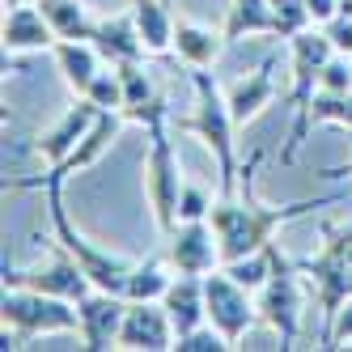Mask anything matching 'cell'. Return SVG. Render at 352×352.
Segmentation results:
<instances>
[{
    "mask_svg": "<svg viewBox=\"0 0 352 352\" xmlns=\"http://www.w3.org/2000/svg\"><path fill=\"white\" fill-rule=\"evenodd\" d=\"M5 5H26V0H5Z\"/></svg>",
    "mask_w": 352,
    "mask_h": 352,
    "instance_id": "35",
    "label": "cell"
},
{
    "mask_svg": "<svg viewBox=\"0 0 352 352\" xmlns=\"http://www.w3.org/2000/svg\"><path fill=\"white\" fill-rule=\"evenodd\" d=\"M306 9H310V21L314 26H322V21H331L340 13V0H306Z\"/></svg>",
    "mask_w": 352,
    "mask_h": 352,
    "instance_id": "34",
    "label": "cell"
},
{
    "mask_svg": "<svg viewBox=\"0 0 352 352\" xmlns=\"http://www.w3.org/2000/svg\"><path fill=\"white\" fill-rule=\"evenodd\" d=\"M174 348H179V352H225V348H234V344L225 340L212 322H204V327H195V331L179 336V340H174Z\"/></svg>",
    "mask_w": 352,
    "mask_h": 352,
    "instance_id": "28",
    "label": "cell"
},
{
    "mask_svg": "<svg viewBox=\"0 0 352 352\" xmlns=\"http://www.w3.org/2000/svg\"><path fill=\"white\" fill-rule=\"evenodd\" d=\"M225 30L221 34H212L208 26H195V21H179L174 26V47H179V60L187 64V68H208V64H217L221 60V52H225Z\"/></svg>",
    "mask_w": 352,
    "mask_h": 352,
    "instance_id": "19",
    "label": "cell"
},
{
    "mask_svg": "<svg viewBox=\"0 0 352 352\" xmlns=\"http://www.w3.org/2000/svg\"><path fill=\"white\" fill-rule=\"evenodd\" d=\"M52 52H56V60H60L64 81L85 98V89L94 85V77H98V72H102V64H107L102 56H98V47H94L89 38H60Z\"/></svg>",
    "mask_w": 352,
    "mask_h": 352,
    "instance_id": "18",
    "label": "cell"
},
{
    "mask_svg": "<svg viewBox=\"0 0 352 352\" xmlns=\"http://www.w3.org/2000/svg\"><path fill=\"white\" fill-rule=\"evenodd\" d=\"M348 144H352V132H348Z\"/></svg>",
    "mask_w": 352,
    "mask_h": 352,
    "instance_id": "36",
    "label": "cell"
},
{
    "mask_svg": "<svg viewBox=\"0 0 352 352\" xmlns=\"http://www.w3.org/2000/svg\"><path fill=\"white\" fill-rule=\"evenodd\" d=\"M5 285H26V289L52 293V297H68V301H81L89 289H98V285L89 280V272L72 259L60 242L52 246V263H47V267H30V272L5 267Z\"/></svg>",
    "mask_w": 352,
    "mask_h": 352,
    "instance_id": "9",
    "label": "cell"
},
{
    "mask_svg": "<svg viewBox=\"0 0 352 352\" xmlns=\"http://www.w3.org/2000/svg\"><path fill=\"white\" fill-rule=\"evenodd\" d=\"M221 267L230 272L238 285H246L250 293H259V289L267 285V276H272V242H267L263 250H255V255H242V259H234V263H221Z\"/></svg>",
    "mask_w": 352,
    "mask_h": 352,
    "instance_id": "25",
    "label": "cell"
},
{
    "mask_svg": "<svg viewBox=\"0 0 352 352\" xmlns=\"http://www.w3.org/2000/svg\"><path fill=\"white\" fill-rule=\"evenodd\" d=\"M255 306H259V322H267L276 331L280 348H293L301 331V267L289 263L276 242H272V276L259 289Z\"/></svg>",
    "mask_w": 352,
    "mask_h": 352,
    "instance_id": "7",
    "label": "cell"
},
{
    "mask_svg": "<svg viewBox=\"0 0 352 352\" xmlns=\"http://www.w3.org/2000/svg\"><path fill=\"white\" fill-rule=\"evenodd\" d=\"M102 115V107H94L89 98H81L77 107H68L64 111V119L56 123L52 132H43V140H38V153H43V162L47 166H60L72 148H77L81 140H85V132L94 128V119Z\"/></svg>",
    "mask_w": 352,
    "mask_h": 352,
    "instance_id": "14",
    "label": "cell"
},
{
    "mask_svg": "<svg viewBox=\"0 0 352 352\" xmlns=\"http://www.w3.org/2000/svg\"><path fill=\"white\" fill-rule=\"evenodd\" d=\"M191 85H195V111L187 119H179V132H195L212 148V162H217V191L221 195H234L238 191V148H234V111H230V98L217 85L212 72L204 68H191Z\"/></svg>",
    "mask_w": 352,
    "mask_h": 352,
    "instance_id": "3",
    "label": "cell"
},
{
    "mask_svg": "<svg viewBox=\"0 0 352 352\" xmlns=\"http://www.w3.org/2000/svg\"><path fill=\"white\" fill-rule=\"evenodd\" d=\"M56 30L52 21L43 17V9L34 5V0H26V5H13L5 13V52H43V47H56Z\"/></svg>",
    "mask_w": 352,
    "mask_h": 352,
    "instance_id": "16",
    "label": "cell"
},
{
    "mask_svg": "<svg viewBox=\"0 0 352 352\" xmlns=\"http://www.w3.org/2000/svg\"><path fill=\"white\" fill-rule=\"evenodd\" d=\"M115 68L123 77V115H132V111H140V107L162 98L153 77H148V68H144V60H128V64H115Z\"/></svg>",
    "mask_w": 352,
    "mask_h": 352,
    "instance_id": "24",
    "label": "cell"
},
{
    "mask_svg": "<svg viewBox=\"0 0 352 352\" xmlns=\"http://www.w3.org/2000/svg\"><path fill=\"white\" fill-rule=\"evenodd\" d=\"M43 9V17L52 21L56 38H94V26L98 21L89 17L85 0H34Z\"/></svg>",
    "mask_w": 352,
    "mask_h": 352,
    "instance_id": "22",
    "label": "cell"
},
{
    "mask_svg": "<svg viewBox=\"0 0 352 352\" xmlns=\"http://www.w3.org/2000/svg\"><path fill=\"white\" fill-rule=\"evenodd\" d=\"M344 344H352V297L340 306V314L331 322V331H327V344L322 348H344Z\"/></svg>",
    "mask_w": 352,
    "mask_h": 352,
    "instance_id": "33",
    "label": "cell"
},
{
    "mask_svg": "<svg viewBox=\"0 0 352 352\" xmlns=\"http://www.w3.org/2000/svg\"><path fill=\"white\" fill-rule=\"evenodd\" d=\"M301 276L310 280L314 297H318V306H322V344H327V331H331V322L340 314V306L352 297V221H331V225H322V250L310 259H301L297 263ZM318 344V348H322Z\"/></svg>",
    "mask_w": 352,
    "mask_h": 352,
    "instance_id": "5",
    "label": "cell"
},
{
    "mask_svg": "<svg viewBox=\"0 0 352 352\" xmlns=\"http://www.w3.org/2000/svg\"><path fill=\"white\" fill-rule=\"evenodd\" d=\"M128 123H140L148 132V157H144V191L148 204H153V217L162 225V234H174L179 225V195H183V174H179V153H174L170 140V107L166 94L157 102H148L132 115H123Z\"/></svg>",
    "mask_w": 352,
    "mask_h": 352,
    "instance_id": "2",
    "label": "cell"
},
{
    "mask_svg": "<svg viewBox=\"0 0 352 352\" xmlns=\"http://www.w3.org/2000/svg\"><path fill=\"white\" fill-rule=\"evenodd\" d=\"M5 348H21L26 336H52V331H81V310L68 297H52L26 285H5Z\"/></svg>",
    "mask_w": 352,
    "mask_h": 352,
    "instance_id": "6",
    "label": "cell"
},
{
    "mask_svg": "<svg viewBox=\"0 0 352 352\" xmlns=\"http://www.w3.org/2000/svg\"><path fill=\"white\" fill-rule=\"evenodd\" d=\"M204 301H208V322H212L234 348H242L246 331H250V327H255V318H259V306H255V297H250V289L238 285L225 267H217V272L204 276Z\"/></svg>",
    "mask_w": 352,
    "mask_h": 352,
    "instance_id": "8",
    "label": "cell"
},
{
    "mask_svg": "<svg viewBox=\"0 0 352 352\" xmlns=\"http://www.w3.org/2000/svg\"><path fill=\"white\" fill-rule=\"evenodd\" d=\"M250 34H280V17L267 0H234L230 17H225V38L238 43Z\"/></svg>",
    "mask_w": 352,
    "mask_h": 352,
    "instance_id": "20",
    "label": "cell"
},
{
    "mask_svg": "<svg viewBox=\"0 0 352 352\" xmlns=\"http://www.w3.org/2000/svg\"><path fill=\"white\" fill-rule=\"evenodd\" d=\"M179 331L166 314L162 301H128V314L119 327V348H136V352H166L174 348Z\"/></svg>",
    "mask_w": 352,
    "mask_h": 352,
    "instance_id": "12",
    "label": "cell"
},
{
    "mask_svg": "<svg viewBox=\"0 0 352 352\" xmlns=\"http://www.w3.org/2000/svg\"><path fill=\"white\" fill-rule=\"evenodd\" d=\"M81 348L89 352H102V348H119V327H123V314H128V297L123 293H111V289H89L81 301Z\"/></svg>",
    "mask_w": 352,
    "mask_h": 352,
    "instance_id": "10",
    "label": "cell"
},
{
    "mask_svg": "<svg viewBox=\"0 0 352 352\" xmlns=\"http://www.w3.org/2000/svg\"><path fill=\"white\" fill-rule=\"evenodd\" d=\"M322 30H327V38H331L336 52L352 56V17H348V13H336L331 21H322Z\"/></svg>",
    "mask_w": 352,
    "mask_h": 352,
    "instance_id": "32",
    "label": "cell"
},
{
    "mask_svg": "<svg viewBox=\"0 0 352 352\" xmlns=\"http://www.w3.org/2000/svg\"><path fill=\"white\" fill-rule=\"evenodd\" d=\"M89 43L98 47V56H102L107 64H128V60H144L148 56V47L140 38V26H136L132 13H119V17L98 21Z\"/></svg>",
    "mask_w": 352,
    "mask_h": 352,
    "instance_id": "15",
    "label": "cell"
},
{
    "mask_svg": "<svg viewBox=\"0 0 352 352\" xmlns=\"http://www.w3.org/2000/svg\"><path fill=\"white\" fill-rule=\"evenodd\" d=\"M170 238V267L174 272H195V276H208L221 267V242L208 217L199 221H179Z\"/></svg>",
    "mask_w": 352,
    "mask_h": 352,
    "instance_id": "11",
    "label": "cell"
},
{
    "mask_svg": "<svg viewBox=\"0 0 352 352\" xmlns=\"http://www.w3.org/2000/svg\"><path fill=\"white\" fill-rule=\"evenodd\" d=\"M263 153H250V162L238 170V191L242 199L234 195H217V204L208 212L212 230H217V242H221V263H234L242 255H255L272 242V234L280 230L285 221L310 212V208H322L331 204V195L322 199H297V204H259L255 199V170H259Z\"/></svg>",
    "mask_w": 352,
    "mask_h": 352,
    "instance_id": "1",
    "label": "cell"
},
{
    "mask_svg": "<svg viewBox=\"0 0 352 352\" xmlns=\"http://www.w3.org/2000/svg\"><path fill=\"white\" fill-rule=\"evenodd\" d=\"M170 280H174V276H166V267L157 259L132 263L128 285H123V297H128V301H162L166 289H170Z\"/></svg>",
    "mask_w": 352,
    "mask_h": 352,
    "instance_id": "23",
    "label": "cell"
},
{
    "mask_svg": "<svg viewBox=\"0 0 352 352\" xmlns=\"http://www.w3.org/2000/svg\"><path fill=\"white\" fill-rule=\"evenodd\" d=\"M310 119L314 123H340V128L352 132V89L348 94H327V89H318L314 102H310Z\"/></svg>",
    "mask_w": 352,
    "mask_h": 352,
    "instance_id": "26",
    "label": "cell"
},
{
    "mask_svg": "<svg viewBox=\"0 0 352 352\" xmlns=\"http://www.w3.org/2000/svg\"><path fill=\"white\" fill-rule=\"evenodd\" d=\"M322 89L327 94H348L352 89V56L336 52L331 60L322 64Z\"/></svg>",
    "mask_w": 352,
    "mask_h": 352,
    "instance_id": "30",
    "label": "cell"
},
{
    "mask_svg": "<svg viewBox=\"0 0 352 352\" xmlns=\"http://www.w3.org/2000/svg\"><path fill=\"white\" fill-rule=\"evenodd\" d=\"M85 98L94 107H102V111H123V77H119V68H102L94 77V85L85 89Z\"/></svg>",
    "mask_w": 352,
    "mask_h": 352,
    "instance_id": "27",
    "label": "cell"
},
{
    "mask_svg": "<svg viewBox=\"0 0 352 352\" xmlns=\"http://www.w3.org/2000/svg\"><path fill=\"white\" fill-rule=\"evenodd\" d=\"M212 212V199L204 187H191L183 183V195H179V221H199V217H208Z\"/></svg>",
    "mask_w": 352,
    "mask_h": 352,
    "instance_id": "31",
    "label": "cell"
},
{
    "mask_svg": "<svg viewBox=\"0 0 352 352\" xmlns=\"http://www.w3.org/2000/svg\"><path fill=\"white\" fill-rule=\"evenodd\" d=\"M272 68H276V60H263L250 77H242L238 85H230V111H234V123L238 128H246L250 119H255L272 98H276V77H272Z\"/></svg>",
    "mask_w": 352,
    "mask_h": 352,
    "instance_id": "17",
    "label": "cell"
},
{
    "mask_svg": "<svg viewBox=\"0 0 352 352\" xmlns=\"http://www.w3.org/2000/svg\"><path fill=\"white\" fill-rule=\"evenodd\" d=\"M267 5L276 9V17H280V38H293L297 30L314 26V21H310V9H306V0H267Z\"/></svg>",
    "mask_w": 352,
    "mask_h": 352,
    "instance_id": "29",
    "label": "cell"
},
{
    "mask_svg": "<svg viewBox=\"0 0 352 352\" xmlns=\"http://www.w3.org/2000/svg\"><path fill=\"white\" fill-rule=\"evenodd\" d=\"M336 56V47L331 38H327V30H297L289 38V60H293V94H289V107H293V132H289V144H285V153L280 162H297L301 153V144H306L310 136V102H314V94L322 89V64Z\"/></svg>",
    "mask_w": 352,
    "mask_h": 352,
    "instance_id": "4",
    "label": "cell"
},
{
    "mask_svg": "<svg viewBox=\"0 0 352 352\" xmlns=\"http://www.w3.org/2000/svg\"><path fill=\"white\" fill-rule=\"evenodd\" d=\"M132 17H136L140 38L153 56H166L174 47V17L166 9V0H132Z\"/></svg>",
    "mask_w": 352,
    "mask_h": 352,
    "instance_id": "21",
    "label": "cell"
},
{
    "mask_svg": "<svg viewBox=\"0 0 352 352\" xmlns=\"http://www.w3.org/2000/svg\"><path fill=\"white\" fill-rule=\"evenodd\" d=\"M162 306L174 322V331L187 336L195 331V327H204L208 322V301H204V276H195V272H179L170 280L166 297H162Z\"/></svg>",
    "mask_w": 352,
    "mask_h": 352,
    "instance_id": "13",
    "label": "cell"
}]
</instances>
